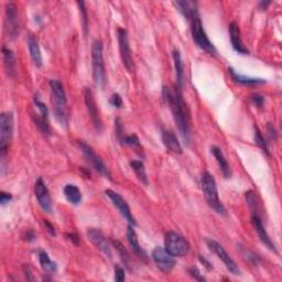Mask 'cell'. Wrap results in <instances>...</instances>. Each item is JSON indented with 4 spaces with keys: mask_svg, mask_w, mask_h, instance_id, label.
I'll use <instances>...</instances> for the list:
<instances>
[{
    "mask_svg": "<svg viewBox=\"0 0 282 282\" xmlns=\"http://www.w3.org/2000/svg\"><path fill=\"white\" fill-rule=\"evenodd\" d=\"M163 100L170 107L174 122L178 125V129L181 133L183 140L189 144L190 141V131H191V125H190V111L186 106V103L183 98L182 88L179 86H174V89L171 90L168 87H163L162 90Z\"/></svg>",
    "mask_w": 282,
    "mask_h": 282,
    "instance_id": "cell-1",
    "label": "cell"
},
{
    "mask_svg": "<svg viewBox=\"0 0 282 282\" xmlns=\"http://www.w3.org/2000/svg\"><path fill=\"white\" fill-rule=\"evenodd\" d=\"M201 187L208 206L213 208L217 214H226V209H225L220 197H218L217 185L214 176L207 171L204 172L201 176Z\"/></svg>",
    "mask_w": 282,
    "mask_h": 282,
    "instance_id": "cell-2",
    "label": "cell"
},
{
    "mask_svg": "<svg viewBox=\"0 0 282 282\" xmlns=\"http://www.w3.org/2000/svg\"><path fill=\"white\" fill-rule=\"evenodd\" d=\"M50 89L55 117L61 124L66 123V94L63 84L58 80L50 81Z\"/></svg>",
    "mask_w": 282,
    "mask_h": 282,
    "instance_id": "cell-3",
    "label": "cell"
},
{
    "mask_svg": "<svg viewBox=\"0 0 282 282\" xmlns=\"http://www.w3.org/2000/svg\"><path fill=\"white\" fill-rule=\"evenodd\" d=\"M91 65H93V79L97 86L102 87L106 82V72L104 64L103 43L101 40H95L91 44Z\"/></svg>",
    "mask_w": 282,
    "mask_h": 282,
    "instance_id": "cell-4",
    "label": "cell"
},
{
    "mask_svg": "<svg viewBox=\"0 0 282 282\" xmlns=\"http://www.w3.org/2000/svg\"><path fill=\"white\" fill-rule=\"evenodd\" d=\"M13 135V114L3 112L0 115V157L5 160Z\"/></svg>",
    "mask_w": 282,
    "mask_h": 282,
    "instance_id": "cell-5",
    "label": "cell"
},
{
    "mask_svg": "<svg viewBox=\"0 0 282 282\" xmlns=\"http://www.w3.org/2000/svg\"><path fill=\"white\" fill-rule=\"evenodd\" d=\"M165 249L174 258L184 257L190 251V244L183 236L169 231L165 237Z\"/></svg>",
    "mask_w": 282,
    "mask_h": 282,
    "instance_id": "cell-6",
    "label": "cell"
},
{
    "mask_svg": "<svg viewBox=\"0 0 282 282\" xmlns=\"http://www.w3.org/2000/svg\"><path fill=\"white\" fill-rule=\"evenodd\" d=\"M76 145L80 148V150L82 151L83 156L85 157L86 161L96 172L105 176V178H110V172L108 170V168L106 167V165L104 163L101 157L98 156V154H96V152L94 151L93 148H91V146H89L88 144H86L85 141H83V140L76 141Z\"/></svg>",
    "mask_w": 282,
    "mask_h": 282,
    "instance_id": "cell-7",
    "label": "cell"
},
{
    "mask_svg": "<svg viewBox=\"0 0 282 282\" xmlns=\"http://www.w3.org/2000/svg\"><path fill=\"white\" fill-rule=\"evenodd\" d=\"M191 34L195 44L199 48H201L202 50L206 51L209 54L216 53V49L214 44L212 43V41L209 40L205 29H204L200 17H197L191 21Z\"/></svg>",
    "mask_w": 282,
    "mask_h": 282,
    "instance_id": "cell-8",
    "label": "cell"
},
{
    "mask_svg": "<svg viewBox=\"0 0 282 282\" xmlns=\"http://www.w3.org/2000/svg\"><path fill=\"white\" fill-rule=\"evenodd\" d=\"M117 39H118V48L119 53H121V59L124 66L128 72H132L133 70V58L131 53V49L129 45L128 40V33H127L126 29L119 28L117 30Z\"/></svg>",
    "mask_w": 282,
    "mask_h": 282,
    "instance_id": "cell-9",
    "label": "cell"
},
{
    "mask_svg": "<svg viewBox=\"0 0 282 282\" xmlns=\"http://www.w3.org/2000/svg\"><path fill=\"white\" fill-rule=\"evenodd\" d=\"M206 244L208 246V248L222 260L223 264L227 268V270L230 273L235 274V276H239V274H241V270H239L235 260L230 257L229 253L225 250V248L220 243H217L214 239H206Z\"/></svg>",
    "mask_w": 282,
    "mask_h": 282,
    "instance_id": "cell-10",
    "label": "cell"
},
{
    "mask_svg": "<svg viewBox=\"0 0 282 282\" xmlns=\"http://www.w3.org/2000/svg\"><path fill=\"white\" fill-rule=\"evenodd\" d=\"M105 194L112 202V204H114V205L117 207V209L119 210V213L122 214V216L125 218V220L128 222L130 225H132V226H136V225H137L136 218L133 217L129 205L123 199V196L119 193H117L116 191H114V190H110V189L105 190Z\"/></svg>",
    "mask_w": 282,
    "mask_h": 282,
    "instance_id": "cell-11",
    "label": "cell"
},
{
    "mask_svg": "<svg viewBox=\"0 0 282 282\" xmlns=\"http://www.w3.org/2000/svg\"><path fill=\"white\" fill-rule=\"evenodd\" d=\"M6 28L11 38H16L20 32L19 12L17 6L13 3H9L6 6Z\"/></svg>",
    "mask_w": 282,
    "mask_h": 282,
    "instance_id": "cell-12",
    "label": "cell"
},
{
    "mask_svg": "<svg viewBox=\"0 0 282 282\" xmlns=\"http://www.w3.org/2000/svg\"><path fill=\"white\" fill-rule=\"evenodd\" d=\"M152 259L159 267V269L165 272H170L176 264L174 257L161 247H157V248L153 249Z\"/></svg>",
    "mask_w": 282,
    "mask_h": 282,
    "instance_id": "cell-13",
    "label": "cell"
},
{
    "mask_svg": "<svg viewBox=\"0 0 282 282\" xmlns=\"http://www.w3.org/2000/svg\"><path fill=\"white\" fill-rule=\"evenodd\" d=\"M34 193L37 196V200L42 207L46 213H52V201L50 194H49V190L45 185V182L42 178H39L34 184Z\"/></svg>",
    "mask_w": 282,
    "mask_h": 282,
    "instance_id": "cell-14",
    "label": "cell"
},
{
    "mask_svg": "<svg viewBox=\"0 0 282 282\" xmlns=\"http://www.w3.org/2000/svg\"><path fill=\"white\" fill-rule=\"evenodd\" d=\"M84 100H85L86 108L88 111V115L91 119V123H93L95 129L97 131H101L102 130V121L100 117V112H98V109H97L93 91H91L87 87L84 89Z\"/></svg>",
    "mask_w": 282,
    "mask_h": 282,
    "instance_id": "cell-15",
    "label": "cell"
},
{
    "mask_svg": "<svg viewBox=\"0 0 282 282\" xmlns=\"http://www.w3.org/2000/svg\"><path fill=\"white\" fill-rule=\"evenodd\" d=\"M87 236H88L89 241L91 242V244H93L98 250L103 252L105 256H107L108 258H111L110 245L100 229L89 228L87 230Z\"/></svg>",
    "mask_w": 282,
    "mask_h": 282,
    "instance_id": "cell-16",
    "label": "cell"
},
{
    "mask_svg": "<svg viewBox=\"0 0 282 282\" xmlns=\"http://www.w3.org/2000/svg\"><path fill=\"white\" fill-rule=\"evenodd\" d=\"M34 105L35 107L39 110V116L35 117V124H37L38 128L40 131L43 133L45 136H50L51 130H50V126H49V121H48V107L46 105L40 101V98L38 96H34Z\"/></svg>",
    "mask_w": 282,
    "mask_h": 282,
    "instance_id": "cell-17",
    "label": "cell"
},
{
    "mask_svg": "<svg viewBox=\"0 0 282 282\" xmlns=\"http://www.w3.org/2000/svg\"><path fill=\"white\" fill-rule=\"evenodd\" d=\"M251 223L253 225V227H255L257 234L260 238V241L262 243L267 247L268 249H270L271 251L277 252V248L276 245H274L271 241V238L269 237V235L267 234V231L264 227V224L262 221V217H260L259 214H251Z\"/></svg>",
    "mask_w": 282,
    "mask_h": 282,
    "instance_id": "cell-18",
    "label": "cell"
},
{
    "mask_svg": "<svg viewBox=\"0 0 282 282\" xmlns=\"http://www.w3.org/2000/svg\"><path fill=\"white\" fill-rule=\"evenodd\" d=\"M173 5L178 8V10L190 22L199 16V9H197V4L191 0H179L174 2Z\"/></svg>",
    "mask_w": 282,
    "mask_h": 282,
    "instance_id": "cell-19",
    "label": "cell"
},
{
    "mask_svg": "<svg viewBox=\"0 0 282 282\" xmlns=\"http://www.w3.org/2000/svg\"><path fill=\"white\" fill-rule=\"evenodd\" d=\"M229 37H230V42L231 45L234 48V50L241 54H248L249 51L248 49H247L243 41H242V37H241V30H239V27L236 22H231L229 25Z\"/></svg>",
    "mask_w": 282,
    "mask_h": 282,
    "instance_id": "cell-20",
    "label": "cell"
},
{
    "mask_svg": "<svg viewBox=\"0 0 282 282\" xmlns=\"http://www.w3.org/2000/svg\"><path fill=\"white\" fill-rule=\"evenodd\" d=\"M27 43H28V49H29V53L33 64L37 67H41L42 64H43V59H42L41 49L37 38L32 34H29L27 39Z\"/></svg>",
    "mask_w": 282,
    "mask_h": 282,
    "instance_id": "cell-21",
    "label": "cell"
},
{
    "mask_svg": "<svg viewBox=\"0 0 282 282\" xmlns=\"http://www.w3.org/2000/svg\"><path fill=\"white\" fill-rule=\"evenodd\" d=\"M210 151H212V154H213L218 167H220L221 171L224 175L225 179H228L231 176V169L229 167V163L227 162V159L225 158L223 151L221 150V148H218L216 146H213L210 148Z\"/></svg>",
    "mask_w": 282,
    "mask_h": 282,
    "instance_id": "cell-22",
    "label": "cell"
},
{
    "mask_svg": "<svg viewBox=\"0 0 282 282\" xmlns=\"http://www.w3.org/2000/svg\"><path fill=\"white\" fill-rule=\"evenodd\" d=\"M127 241H128V244L131 247L132 251L135 252L139 258L145 259V260L147 259V253L145 252V250L143 248H141L137 232L135 229H133L132 225H130V224H129L128 228H127Z\"/></svg>",
    "mask_w": 282,
    "mask_h": 282,
    "instance_id": "cell-23",
    "label": "cell"
},
{
    "mask_svg": "<svg viewBox=\"0 0 282 282\" xmlns=\"http://www.w3.org/2000/svg\"><path fill=\"white\" fill-rule=\"evenodd\" d=\"M162 139H163V144L169 151H171L175 154H182V146L173 131L165 130L163 133H162Z\"/></svg>",
    "mask_w": 282,
    "mask_h": 282,
    "instance_id": "cell-24",
    "label": "cell"
},
{
    "mask_svg": "<svg viewBox=\"0 0 282 282\" xmlns=\"http://www.w3.org/2000/svg\"><path fill=\"white\" fill-rule=\"evenodd\" d=\"M172 58L174 62V69H175V77H176L175 85L182 88L183 84H184V64H183L180 51L174 50L172 52Z\"/></svg>",
    "mask_w": 282,
    "mask_h": 282,
    "instance_id": "cell-25",
    "label": "cell"
},
{
    "mask_svg": "<svg viewBox=\"0 0 282 282\" xmlns=\"http://www.w3.org/2000/svg\"><path fill=\"white\" fill-rule=\"evenodd\" d=\"M3 56H4V64L6 67V72L9 76L15 77L16 70H17V64H16V58L13 51L9 48H3Z\"/></svg>",
    "mask_w": 282,
    "mask_h": 282,
    "instance_id": "cell-26",
    "label": "cell"
},
{
    "mask_svg": "<svg viewBox=\"0 0 282 282\" xmlns=\"http://www.w3.org/2000/svg\"><path fill=\"white\" fill-rule=\"evenodd\" d=\"M229 73L232 77V80L235 82L242 84V85H247V86H255V85H259V84H264L266 83V81L264 79H257V77H249V76H244L238 74L237 72H235V69L232 68H228Z\"/></svg>",
    "mask_w": 282,
    "mask_h": 282,
    "instance_id": "cell-27",
    "label": "cell"
},
{
    "mask_svg": "<svg viewBox=\"0 0 282 282\" xmlns=\"http://www.w3.org/2000/svg\"><path fill=\"white\" fill-rule=\"evenodd\" d=\"M64 195L66 197V200L73 204V205H79V204L82 202V192L81 190L75 186L74 184H67L64 186Z\"/></svg>",
    "mask_w": 282,
    "mask_h": 282,
    "instance_id": "cell-28",
    "label": "cell"
},
{
    "mask_svg": "<svg viewBox=\"0 0 282 282\" xmlns=\"http://www.w3.org/2000/svg\"><path fill=\"white\" fill-rule=\"evenodd\" d=\"M130 166L132 168V170L135 171L136 175L138 176V179L141 181L143 184H145L146 186L149 184V181H148V176L146 173V168L144 162H141L139 160H133L130 162Z\"/></svg>",
    "mask_w": 282,
    "mask_h": 282,
    "instance_id": "cell-29",
    "label": "cell"
},
{
    "mask_svg": "<svg viewBox=\"0 0 282 282\" xmlns=\"http://www.w3.org/2000/svg\"><path fill=\"white\" fill-rule=\"evenodd\" d=\"M39 260L42 269H43L48 273H54L56 270H58V265L56 263L52 262V260L49 258L48 253L45 251H41L39 253Z\"/></svg>",
    "mask_w": 282,
    "mask_h": 282,
    "instance_id": "cell-30",
    "label": "cell"
},
{
    "mask_svg": "<svg viewBox=\"0 0 282 282\" xmlns=\"http://www.w3.org/2000/svg\"><path fill=\"white\" fill-rule=\"evenodd\" d=\"M253 130H255V131H253V138H255L256 145L267 154V156H269V148H268V144H267V141L265 140L262 131L259 130V128L257 126L253 127Z\"/></svg>",
    "mask_w": 282,
    "mask_h": 282,
    "instance_id": "cell-31",
    "label": "cell"
},
{
    "mask_svg": "<svg viewBox=\"0 0 282 282\" xmlns=\"http://www.w3.org/2000/svg\"><path fill=\"white\" fill-rule=\"evenodd\" d=\"M237 247L239 248V251H241L242 256L248 262L249 264H251L252 266H256L259 263V257L256 255L255 252H252L251 250H249L247 247L242 246V245H237Z\"/></svg>",
    "mask_w": 282,
    "mask_h": 282,
    "instance_id": "cell-32",
    "label": "cell"
},
{
    "mask_svg": "<svg viewBox=\"0 0 282 282\" xmlns=\"http://www.w3.org/2000/svg\"><path fill=\"white\" fill-rule=\"evenodd\" d=\"M111 243L114 244L115 248H116L117 251L119 252V255H121V258H122V260H123L124 265H125L126 267H128V266H129V262H130V256H129L128 251L126 250L125 247H124L121 243H119L118 241H114V239H112Z\"/></svg>",
    "mask_w": 282,
    "mask_h": 282,
    "instance_id": "cell-33",
    "label": "cell"
},
{
    "mask_svg": "<svg viewBox=\"0 0 282 282\" xmlns=\"http://www.w3.org/2000/svg\"><path fill=\"white\" fill-rule=\"evenodd\" d=\"M246 201L248 203L249 208L251 210V214H259V208H258V203L256 200V195L252 191L246 192Z\"/></svg>",
    "mask_w": 282,
    "mask_h": 282,
    "instance_id": "cell-34",
    "label": "cell"
},
{
    "mask_svg": "<svg viewBox=\"0 0 282 282\" xmlns=\"http://www.w3.org/2000/svg\"><path fill=\"white\" fill-rule=\"evenodd\" d=\"M80 8V12H81V17H82V25H83V30L84 33H87L88 31V16H87V11H86V7H85V3L84 2H79L77 3Z\"/></svg>",
    "mask_w": 282,
    "mask_h": 282,
    "instance_id": "cell-35",
    "label": "cell"
},
{
    "mask_svg": "<svg viewBox=\"0 0 282 282\" xmlns=\"http://www.w3.org/2000/svg\"><path fill=\"white\" fill-rule=\"evenodd\" d=\"M122 144H125V145H128V146H131V147H141L140 145V141L138 139V137L136 135H129V136H124L123 140H122Z\"/></svg>",
    "mask_w": 282,
    "mask_h": 282,
    "instance_id": "cell-36",
    "label": "cell"
},
{
    "mask_svg": "<svg viewBox=\"0 0 282 282\" xmlns=\"http://www.w3.org/2000/svg\"><path fill=\"white\" fill-rule=\"evenodd\" d=\"M109 103L111 106H114L116 108H122L123 106V98L119 94H112L109 98Z\"/></svg>",
    "mask_w": 282,
    "mask_h": 282,
    "instance_id": "cell-37",
    "label": "cell"
},
{
    "mask_svg": "<svg viewBox=\"0 0 282 282\" xmlns=\"http://www.w3.org/2000/svg\"><path fill=\"white\" fill-rule=\"evenodd\" d=\"M189 273H190V276H191L192 278H194L195 280L197 281H205L206 279L203 277V274L201 273V271L197 269L196 267H192V268H190L189 269Z\"/></svg>",
    "mask_w": 282,
    "mask_h": 282,
    "instance_id": "cell-38",
    "label": "cell"
},
{
    "mask_svg": "<svg viewBox=\"0 0 282 282\" xmlns=\"http://www.w3.org/2000/svg\"><path fill=\"white\" fill-rule=\"evenodd\" d=\"M250 100H251V102L253 103V105H256L257 107H263V106H264L265 97L262 96V95H259V94H253V95H251Z\"/></svg>",
    "mask_w": 282,
    "mask_h": 282,
    "instance_id": "cell-39",
    "label": "cell"
},
{
    "mask_svg": "<svg viewBox=\"0 0 282 282\" xmlns=\"http://www.w3.org/2000/svg\"><path fill=\"white\" fill-rule=\"evenodd\" d=\"M125 279H126L125 269L122 267L116 266V268H115V280L118 281V282H122V281H125Z\"/></svg>",
    "mask_w": 282,
    "mask_h": 282,
    "instance_id": "cell-40",
    "label": "cell"
},
{
    "mask_svg": "<svg viewBox=\"0 0 282 282\" xmlns=\"http://www.w3.org/2000/svg\"><path fill=\"white\" fill-rule=\"evenodd\" d=\"M12 200V195L10 193H7L2 191L0 192V203H2V205H6L7 203H9Z\"/></svg>",
    "mask_w": 282,
    "mask_h": 282,
    "instance_id": "cell-41",
    "label": "cell"
},
{
    "mask_svg": "<svg viewBox=\"0 0 282 282\" xmlns=\"http://www.w3.org/2000/svg\"><path fill=\"white\" fill-rule=\"evenodd\" d=\"M267 129H268V133H269V136L270 138H273V139H277L278 137V132L277 130L274 129V127L270 124V123H268V126H267Z\"/></svg>",
    "mask_w": 282,
    "mask_h": 282,
    "instance_id": "cell-42",
    "label": "cell"
},
{
    "mask_svg": "<svg viewBox=\"0 0 282 282\" xmlns=\"http://www.w3.org/2000/svg\"><path fill=\"white\" fill-rule=\"evenodd\" d=\"M67 237H68V239H69V241H72L75 245H77V244H79L80 243V237L79 236H77V235H74V234H70V235H67Z\"/></svg>",
    "mask_w": 282,
    "mask_h": 282,
    "instance_id": "cell-43",
    "label": "cell"
},
{
    "mask_svg": "<svg viewBox=\"0 0 282 282\" xmlns=\"http://www.w3.org/2000/svg\"><path fill=\"white\" fill-rule=\"evenodd\" d=\"M44 225H45V226H46V228H48V231L49 232H50V234L51 235H55V230H54V228H53V226H51V224L50 223H48L46 221L44 222Z\"/></svg>",
    "mask_w": 282,
    "mask_h": 282,
    "instance_id": "cell-44",
    "label": "cell"
},
{
    "mask_svg": "<svg viewBox=\"0 0 282 282\" xmlns=\"http://www.w3.org/2000/svg\"><path fill=\"white\" fill-rule=\"evenodd\" d=\"M269 5H270V2H268V0L267 2H264L263 0V2H260V4H259V8L262 10H265V9H267V7Z\"/></svg>",
    "mask_w": 282,
    "mask_h": 282,
    "instance_id": "cell-45",
    "label": "cell"
}]
</instances>
